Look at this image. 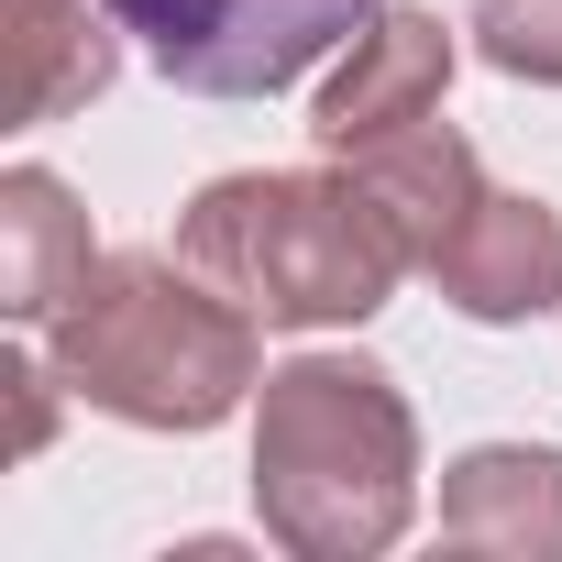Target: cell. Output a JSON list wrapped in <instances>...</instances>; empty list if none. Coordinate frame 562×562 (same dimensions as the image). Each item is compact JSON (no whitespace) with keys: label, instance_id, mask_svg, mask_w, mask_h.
I'll use <instances>...</instances> for the list:
<instances>
[{"label":"cell","instance_id":"1","mask_svg":"<svg viewBox=\"0 0 562 562\" xmlns=\"http://www.w3.org/2000/svg\"><path fill=\"white\" fill-rule=\"evenodd\" d=\"M386 0H111V23L144 45L155 78L199 100H276L321 56H342Z\"/></svg>","mask_w":562,"mask_h":562}]
</instances>
